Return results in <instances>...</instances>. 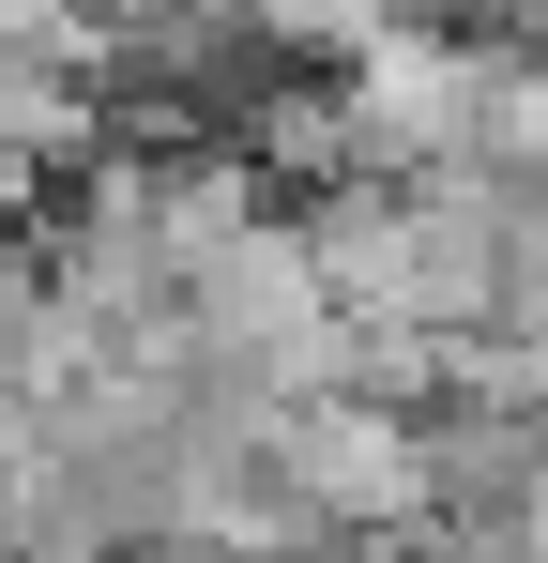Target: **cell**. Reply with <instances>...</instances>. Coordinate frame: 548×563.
I'll return each mask as SVG.
<instances>
[{"mask_svg": "<svg viewBox=\"0 0 548 563\" xmlns=\"http://www.w3.org/2000/svg\"><path fill=\"white\" fill-rule=\"evenodd\" d=\"M487 198H503V168L472 153L442 184H320L289 213H305V260L336 289V320L457 351V335H487Z\"/></svg>", "mask_w": 548, "mask_h": 563, "instance_id": "6da1fadb", "label": "cell"}, {"mask_svg": "<svg viewBox=\"0 0 548 563\" xmlns=\"http://www.w3.org/2000/svg\"><path fill=\"white\" fill-rule=\"evenodd\" d=\"M15 213H31V168H15V137H0V229H15Z\"/></svg>", "mask_w": 548, "mask_h": 563, "instance_id": "7a4b0ae2", "label": "cell"}]
</instances>
